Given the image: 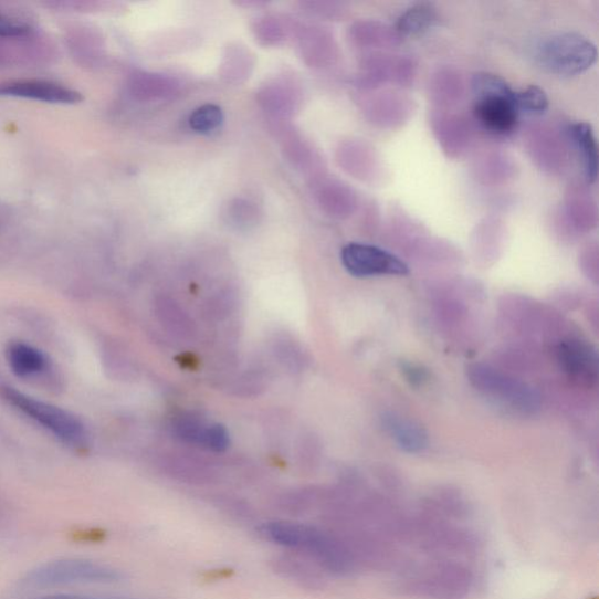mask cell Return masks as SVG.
Listing matches in <instances>:
<instances>
[{
	"label": "cell",
	"mask_w": 599,
	"mask_h": 599,
	"mask_svg": "<svg viewBox=\"0 0 599 599\" xmlns=\"http://www.w3.org/2000/svg\"><path fill=\"white\" fill-rule=\"evenodd\" d=\"M259 533L267 542L305 553L326 571L348 576L357 567L356 558L343 538L313 526L273 522L264 524Z\"/></svg>",
	"instance_id": "6da1fadb"
},
{
	"label": "cell",
	"mask_w": 599,
	"mask_h": 599,
	"mask_svg": "<svg viewBox=\"0 0 599 599\" xmlns=\"http://www.w3.org/2000/svg\"><path fill=\"white\" fill-rule=\"evenodd\" d=\"M396 589L417 599H467L475 586L472 569L459 560L433 558L422 565L408 564L398 571Z\"/></svg>",
	"instance_id": "7a4b0ae2"
},
{
	"label": "cell",
	"mask_w": 599,
	"mask_h": 599,
	"mask_svg": "<svg viewBox=\"0 0 599 599\" xmlns=\"http://www.w3.org/2000/svg\"><path fill=\"white\" fill-rule=\"evenodd\" d=\"M404 545H412L433 558L458 560L474 555L479 542L472 530L421 513L408 517Z\"/></svg>",
	"instance_id": "3957f363"
},
{
	"label": "cell",
	"mask_w": 599,
	"mask_h": 599,
	"mask_svg": "<svg viewBox=\"0 0 599 599\" xmlns=\"http://www.w3.org/2000/svg\"><path fill=\"white\" fill-rule=\"evenodd\" d=\"M475 95L474 116L495 135L512 133L518 118L515 93L505 80L491 73H477L472 82Z\"/></svg>",
	"instance_id": "277c9868"
},
{
	"label": "cell",
	"mask_w": 599,
	"mask_h": 599,
	"mask_svg": "<svg viewBox=\"0 0 599 599\" xmlns=\"http://www.w3.org/2000/svg\"><path fill=\"white\" fill-rule=\"evenodd\" d=\"M535 60L545 71L564 76L589 70L597 60V49L587 38L576 33H560L538 44Z\"/></svg>",
	"instance_id": "5b68a950"
},
{
	"label": "cell",
	"mask_w": 599,
	"mask_h": 599,
	"mask_svg": "<svg viewBox=\"0 0 599 599\" xmlns=\"http://www.w3.org/2000/svg\"><path fill=\"white\" fill-rule=\"evenodd\" d=\"M7 401L19 411L33 419V421L71 446H83L86 442V430L82 422L71 412L38 401L23 392L6 388L3 392Z\"/></svg>",
	"instance_id": "8992f818"
},
{
	"label": "cell",
	"mask_w": 599,
	"mask_h": 599,
	"mask_svg": "<svg viewBox=\"0 0 599 599\" xmlns=\"http://www.w3.org/2000/svg\"><path fill=\"white\" fill-rule=\"evenodd\" d=\"M122 578L107 566L86 560H60L36 568L28 576L34 588L65 587L74 585L113 584Z\"/></svg>",
	"instance_id": "52a82bcc"
},
{
	"label": "cell",
	"mask_w": 599,
	"mask_h": 599,
	"mask_svg": "<svg viewBox=\"0 0 599 599\" xmlns=\"http://www.w3.org/2000/svg\"><path fill=\"white\" fill-rule=\"evenodd\" d=\"M470 372L475 388L498 403L523 412H533L540 406V398L530 387L507 375L485 366H475Z\"/></svg>",
	"instance_id": "ba28073f"
},
{
	"label": "cell",
	"mask_w": 599,
	"mask_h": 599,
	"mask_svg": "<svg viewBox=\"0 0 599 599\" xmlns=\"http://www.w3.org/2000/svg\"><path fill=\"white\" fill-rule=\"evenodd\" d=\"M343 264L356 277L403 276L409 269L392 253L368 244L351 243L343 250Z\"/></svg>",
	"instance_id": "9c48e42d"
},
{
	"label": "cell",
	"mask_w": 599,
	"mask_h": 599,
	"mask_svg": "<svg viewBox=\"0 0 599 599\" xmlns=\"http://www.w3.org/2000/svg\"><path fill=\"white\" fill-rule=\"evenodd\" d=\"M0 96L23 97L49 104L74 105L82 102L80 93L46 82H15L0 85Z\"/></svg>",
	"instance_id": "30bf717a"
},
{
	"label": "cell",
	"mask_w": 599,
	"mask_h": 599,
	"mask_svg": "<svg viewBox=\"0 0 599 599\" xmlns=\"http://www.w3.org/2000/svg\"><path fill=\"white\" fill-rule=\"evenodd\" d=\"M558 358L570 376L587 382L596 377L597 357L587 345L580 341L566 343L558 349Z\"/></svg>",
	"instance_id": "8fae6325"
},
{
	"label": "cell",
	"mask_w": 599,
	"mask_h": 599,
	"mask_svg": "<svg viewBox=\"0 0 599 599\" xmlns=\"http://www.w3.org/2000/svg\"><path fill=\"white\" fill-rule=\"evenodd\" d=\"M383 424L399 448L407 452L417 453L428 446V437L424 430L409 421V419L395 413L383 418Z\"/></svg>",
	"instance_id": "7c38bea8"
},
{
	"label": "cell",
	"mask_w": 599,
	"mask_h": 599,
	"mask_svg": "<svg viewBox=\"0 0 599 599\" xmlns=\"http://www.w3.org/2000/svg\"><path fill=\"white\" fill-rule=\"evenodd\" d=\"M569 133L584 159L586 177L590 183H595L598 176V148L592 127L586 123H578L570 127Z\"/></svg>",
	"instance_id": "4fadbf2b"
},
{
	"label": "cell",
	"mask_w": 599,
	"mask_h": 599,
	"mask_svg": "<svg viewBox=\"0 0 599 599\" xmlns=\"http://www.w3.org/2000/svg\"><path fill=\"white\" fill-rule=\"evenodd\" d=\"M439 15L431 4H417L407 10L397 22L399 32L406 35H421L433 29Z\"/></svg>",
	"instance_id": "5bb4252c"
},
{
	"label": "cell",
	"mask_w": 599,
	"mask_h": 599,
	"mask_svg": "<svg viewBox=\"0 0 599 599\" xmlns=\"http://www.w3.org/2000/svg\"><path fill=\"white\" fill-rule=\"evenodd\" d=\"M8 361L12 371L27 377L43 370L46 359L42 353L25 344L15 343L8 348Z\"/></svg>",
	"instance_id": "9a60e30c"
},
{
	"label": "cell",
	"mask_w": 599,
	"mask_h": 599,
	"mask_svg": "<svg viewBox=\"0 0 599 599\" xmlns=\"http://www.w3.org/2000/svg\"><path fill=\"white\" fill-rule=\"evenodd\" d=\"M224 115L221 107L217 105H204L192 112L189 117V125L192 130L208 134L216 130L223 124Z\"/></svg>",
	"instance_id": "2e32d148"
},
{
	"label": "cell",
	"mask_w": 599,
	"mask_h": 599,
	"mask_svg": "<svg viewBox=\"0 0 599 599\" xmlns=\"http://www.w3.org/2000/svg\"><path fill=\"white\" fill-rule=\"evenodd\" d=\"M518 112L528 114H543L549 107V99L540 87L529 86L525 91L515 93Z\"/></svg>",
	"instance_id": "e0dca14e"
},
{
	"label": "cell",
	"mask_w": 599,
	"mask_h": 599,
	"mask_svg": "<svg viewBox=\"0 0 599 599\" xmlns=\"http://www.w3.org/2000/svg\"><path fill=\"white\" fill-rule=\"evenodd\" d=\"M199 445L214 452H223L230 445L229 433L222 425H207Z\"/></svg>",
	"instance_id": "ac0fdd59"
},
{
	"label": "cell",
	"mask_w": 599,
	"mask_h": 599,
	"mask_svg": "<svg viewBox=\"0 0 599 599\" xmlns=\"http://www.w3.org/2000/svg\"><path fill=\"white\" fill-rule=\"evenodd\" d=\"M30 32V28L22 24H15L2 14H0V36H22Z\"/></svg>",
	"instance_id": "d6986e66"
},
{
	"label": "cell",
	"mask_w": 599,
	"mask_h": 599,
	"mask_svg": "<svg viewBox=\"0 0 599 599\" xmlns=\"http://www.w3.org/2000/svg\"><path fill=\"white\" fill-rule=\"evenodd\" d=\"M38 599H93L88 597H82V596H72V595H53V596H46Z\"/></svg>",
	"instance_id": "ffe728a7"
}]
</instances>
